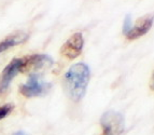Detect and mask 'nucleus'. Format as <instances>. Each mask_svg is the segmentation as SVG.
<instances>
[{"label": "nucleus", "instance_id": "7ed1b4c3", "mask_svg": "<svg viewBox=\"0 0 154 135\" xmlns=\"http://www.w3.org/2000/svg\"><path fill=\"white\" fill-rule=\"evenodd\" d=\"M51 84L44 82L38 74H31L29 76L28 81L21 86L20 91L26 97H36V96L43 95L48 92Z\"/></svg>", "mask_w": 154, "mask_h": 135}, {"label": "nucleus", "instance_id": "f257e3e1", "mask_svg": "<svg viewBox=\"0 0 154 135\" xmlns=\"http://www.w3.org/2000/svg\"><path fill=\"white\" fill-rule=\"evenodd\" d=\"M90 81V68L84 63L72 65L65 74L64 84L67 94L73 102L83 99Z\"/></svg>", "mask_w": 154, "mask_h": 135}, {"label": "nucleus", "instance_id": "6e6552de", "mask_svg": "<svg viewBox=\"0 0 154 135\" xmlns=\"http://www.w3.org/2000/svg\"><path fill=\"white\" fill-rule=\"evenodd\" d=\"M27 38H28V35L24 34V33H16V34L8 36L5 40L0 42V54L7 51L8 49H10V48L14 47V46L25 42Z\"/></svg>", "mask_w": 154, "mask_h": 135}, {"label": "nucleus", "instance_id": "1a4fd4ad", "mask_svg": "<svg viewBox=\"0 0 154 135\" xmlns=\"http://www.w3.org/2000/svg\"><path fill=\"white\" fill-rule=\"evenodd\" d=\"M13 108H14V105L13 104H5L0 107V120L7 117L13 110Z\"/></svg>", "mask_w": 154, "mask_h": 135}, {"label": "nucleus", "instance_id": "39448f33", "mask_svg": "<svg viewBox=\"0 0 154 135\" xmlns=\"http://www.w3.org/2000/svg\"><path fill=\"white\" fill-rule=\"evenodd\" d=\"M22 61H23L22 71L23 73L29 71L32 74H36L40 69L50 67L53 63L51 57L45 54H33L25 58H22Z\"/></svg>", "mask_w": 154, "mask_h": 135}, {"label": "nucleus", "instance_id": "0eeeda50", "mask_svg": "<svg viewBox=\"0 0 154 135\" xmlns=\"http://www.w3.org/2000/svg\"><path fill=\"white\" fill-rule=\"evenodd\" d=\"M154 22V14H146L139 18L136 22V24L131 26V30L125 35L126 38L128 40H135L140 38L141 36L146 35L148 31L151 29Z\"/></svg>", "mask_w": 154, "mask_h": 135}, {"label": "nucleus", "instance_id": "f8f14e48", "mask_svg": "<svg viewBox=\"0 0 154 135\" xmlns=\"http://www.w3.org/2000/svg\"><path fill=\"white\" fill-rule=\"evenodd\" d=\"M13 135H27L25 132H16V133H14Z\"/></svg>", "mask_w": 154, "mask_h": 135}, {"label": "nucleus", "instance_id": "f03ea898", "mask_svg": "<svg viewBox=\"0 0 154 135\" xmlns=\"http://www.w3.org/2000/svg\"><path fill=\"white\" fill-rule=\"evenodd\" d=\"M100 124L103 127V135H122L124 131V118L116 111H107L103 115Z\"/></svg>", "mask_w": 154, "mask_h": 135}, {"label": "nucleus", "instance_id": "423d86ee", "mask_svg": "<svg viewBox=\"0 0 154 135\" xmlns=\"http://www.w3.org/2000/svg\"><path fill=\"white\" fill-rule=\"evenodd\" d=\"M83 44H84V40H83L82 34L75 33L63 44L60 53L69 60H75L82 52Z\"/></svg>", "mask_w": 154, "mask_h": 135}, {"label": "nucleus", "instance_id": "20e7f679", "mask_svg": "<svg viewBox=\"0 0 154 135\" xmlns=\"http://www.w3.org/2000/svg\"><path fill=\"white\" fill-rule=\"evenodd\" d=\"M22 58H14L10 64L5 66L0 75V94H5L8 91L12 80L20 71H22Z\"/></svg>", "mask_w": 154, "mask_h": 135}, {"label": "nucleus", "instance_id": "9d476101", "mask_svg": "<svg viewBox=\"0 0 154 135\" xmlns=\"http://www.w3.org/2000/svg\"><path fill=\"white\" fill-rule=\"evenodd\" d=\"M131 15H127L125 18V22H124V25H123V34L126 35L131 30Z\"/></svg>", "mask_w": 154, "mask_h": 135}, {"label": "nucleus", "instance_id": "9b49d317", "mask_svg": "<svg viewBox=\"0 0 154 135\" xmlns=\"http://www.w3.org/2000/svg\"><path fill=\"white\" fill-rule=\"evenodd\" d=\"M151 89L154 91V74H153V77H152V83H151Z\"/></svg>", "mask_w": 154, "mask_h": 135}]
</instances>
